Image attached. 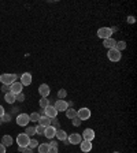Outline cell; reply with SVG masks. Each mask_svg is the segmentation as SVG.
Returning <instances> with one entry per match:
<instances>
[{
	"label": "cell",
	"instance_id": "obj_41",
	"mask_svg": "<svg viewBox=\"0 0 137 153\" xmlns=\"http://www.w3.org/2000/svg\"><path fill=\"white\" fill-rule=\"evenodd\" d=\"M110 29H111V32H112V33L118 32V28H117V26H114V28H110Z\"/></svg>",
	"mask_w": 137,
	"mask_h": 153
},
{
	"label": "cell",
	"instance_id": "obj_27",
	"mask_svg": "<svg viewBox=\"0 0 137 153\" xmlns=\"http://www.w3.org/2000/svg\"><path fill=\"white\" fill-rule=\"evenodd\" d=\"M40 144H39V141L37 139H30L29 141V145H28V148H30V149H33V148H37Z\"/></svg>",
	"mask_w": 137,
	"mask_h": 153
},
{
	"label": "cell",
	"instance_id": "obj_11",
	"mask_svg": "<svg viewBox=\"0 0 137 153\" xmlns=\"http://www.w3.org/2000/svg\"><path fill=\"white\" fill-rule=\"evenodd\" d=\"M39 93L41 94V97H48L51 93V88L47 83H41V85L39 86Z\"/></svg>",
	"mask_w": 137,
	"mask_h": 153
},
{
	"label": "cell",
	"instance_id": "obj_42",
	"mask_svg": "<svg viewBox=\"0 0 137 153\" xmlns=\"http://www.w3.org/2000/svg\"><path fill=\"white\" fill-rule=\"evenodd\" d=\"M1 123H3V122H1V119H0V125H1Z\"/></svg>",
	"mask_w": 137,
	"mask_h": 153
},
{
	"label": "cell",
	"instance_id": "obj_7",
	"mask_svg": "<svg viewBox=\"0 0 137 153\" xmlns=\"http://www.w3.org/2000/svg\"><path fill=\"white\" fill-rule=\"evenodd\" d=\"M54 107H55V109L58 111V112H66L67 108H68V105H67V103H66L65 100H56V103L54 104Z\"/></svg>",
	"mask_w": 137,
	"mask_h": 153
},
{
	"label": "cell",
	"instance_id": "obj_30",
	"mask_svg": "<svg viewBox=\"0 0 137 153\" xmlns=\"http://www.w3.org/2000/svg\"><path fill=\"white\" fill-rule=\"evenodd\" d=\"M71 120H73V126H76V127H79V126H81V122H82L78 116H76L74 119H71Z\"/></svg>",
	"mask_w": 137,
	"mask_h": 153
},
{
	"label": "cell",
	"instance_id": "obj_17",
	"mask_svg": "<svg viewBox=\"0 0 137 153\" xmlns=\"http://www.w3.org/2000/svg\"><path fill=\"white\" fill-rule=\"evenodd\" d=\"M55 137H56L59 141H66V139H67V134H66V131L65 130H62V128H58V130H56Z\"/></svg>",
	"mask_w": 137,
	"mask_h": 153
},
{
	"label": "cell",
	"instance_id": "obj_12",
	"mask_svg": "<svg viewBox=\"0 0 137 153\" xmlns=\"http://www.w3.org/2000/svg\"><path fill=\"white\" fill-rule=\"evenodd\" d=\"M44 111H45V116H48L50 119H52V117H56V115H58V111L55 109L54 105H48L47 108H44Z\"/></svg>",
	"mask_w": 137,
	"mask_h": 153
},
{
	"label": "cell",
	"instance_id": "obj_13",
	"mask_svg": "<svg viewBox=\"0 0 137 153\" xmlns=\"http://www.w3.org/2000/svg\"><path fill=\"white\" fill-rule=\"evenodd\" d=\"M21 83L22 86H29L32 83V74L30 73H25L21 75Z\"/></svg>",
	"mask_w": 137,
	"mask_h": 153
},
{
	"label": "cell",
	"instance_id": "obj_26",
	"mask_svg": "<svg viewBox=\"0 0 137 153\" xmlns=\"http://www.w3.org/2000/svg\"><path fill=\"white\" fill-rule=\"evenodd\" d=\"M29 119H30V122H39L40 120L39 112H33L32 115H29Z\"/></svg>",
	"mask_w": 137,
	"mask_h": 153
},
{
	"label": "cell",
	"instance_id": "obj_19",
	"mask_svg": "<svg viewBox=\"0 0 137 153\" xmlns=\"http://www.w3.org/2000/svg\"><path fill=\"white\" fill-rule=\"evenodd\" d=\"M12 142H14V141H12V137H11V135H4L3 138H1V145H4L6 148H7V146H11Z\"/></svg>",
	"mask_w": 137,
	"mask_h": 153
},
{
	"label": "cell",
	"instance_id": "obj_2",
	"mask_svg": "<svg viewBox=\"0 0 137 153\" xmlns=\"http://www.w3.org/2000/svg\"><path fill=\"white\" fill-rule=\"evenodd\" d=\"M29 141H30V137L29 135H26L25 133L18 134V137H17V144H18V146H21V148H28Z\"/></svg>",
	"mask_w": 137,
	"mask_h": 153
},
{
	"label": "cell",
	"instance_id": "obj_35",
	"mask_svg": "<svg viewBox=\"0 0 137 153\" xmlns=\"http://www.w3.org/2000/svg\"><path fill=\"white\" fill-rule=\"evenodd\" d=\"M1 90H3V93L6 94V93L10 92V86H8V85H3V86H1Z\"/></svg>",
	"mask_w": 137,
	"mask_h": 153
},
{
	"label": "cell",
	"instance_id": "obj_37",
	"mask_svg": "<svg viewBox=\"0 0 137 153\" xmlns=\"http://www.w3.org/2000/svg\"><path fill=\"white\" fill-rule=\"evenodd\" d=\"M48 153H58V148H52V146H50V150H48Z\"/></svg>",
	"mask_w": 137,
	"mask_h": 153
},
{
	"label": "cell",
	"instance_id": "obj_25",
	"mask_svg": "<svg viewBox=\"0 0 137 153\" xmlns=\"http://www.w3.org/2000/svg\"><path fill=\"white\" fill-rule=\"evenodd\" d=\"M25 134H26V135H29V137H32V135H34V134H36V128H34V127H32V126H30V127H26V130H25Z\"/></svg>",
	"mask_w": 137,
	"mask_h": 153
},
{
	"label": "cell",
	"instance_id": "obj_20",
	"mask_svg": "<svg viewBox=\"0 0 137 153\" xmlns=\"http://www.w3.org/2000/svg\"><path fill=\"white\" fill-rule=\"evenodd\" d=\"M39 125L43 126V127H48V126H51V119L48 116H41L39 120Z\"/></svg>",
	"mask_w": 137,
	"mask_h": 153
},
{
	"label": "cell",
	"instance_id": "obj_34",
	"mask_svg": "<svg viewBox=\"0 0 137 153\" xmlns=\"http://www.w3.org/2000/svg\"><path fill=\"white\" fill-rule=\"evenodd\" d=\"M0 119H1V122H3V123H4V122H10L11 116H10V115H8V114H4L3 116L0 117Z\"/></svg>",
	"mask_w": 137,
	"mask_h": 153
},
{
	"label": "cell",
	"instance_id": "obj_9",
	"mask_svg": "<svg viewBox=\"0 0 137 153\" xmlns=\"http://www.w3.org/2000/svg\"><path fill=\"white\" fill-rule=\"evenodd\" d=\"M22 89H23V86H22V83L21 82H18V81L10 85V92L14 93V94H19V93H22Z\"/></svg>",
	"mask_w": 137,
	"mask_h": 153
},
{
	"label": "cell",
	"instance_id": "obj_15",
	"mask_svg": "<svg viewBox=\"0 0 137 153\" xmlns=\"http://www.w3.org/2000/svg\"><path fill=\"white\" fill-rule=\"evenodd\" d=\"M79 146H81V150L85 152V153H88V152L92 150V142H89V141H81Z\"/></svg>",
	"mask_w": 137,
	"mask_h": 153
},
{
	"label": "cell",
	"instance_id": "obj_14",
	"mask_svg": "<svg viewBox=\"0 0 137 153\" xmlns=\"http://www.w3.org/2000/svg\"><path fill=\"white\" fill-rule=\"evenodd\" d=\"M55 134H56V128H55V127H52V126H48V127H45L44 135H45L48 139H52L55 137Z\"/></svg>",
	"mask_w": 137,
	"mask_h": 153
},
{
	"label": "cell",
	"instance_id": "obj_1",
	"mask_svg": "<svg viewBox=\"0 0 137 153\" xmlns=\"http://www.w3.org/2000/svg\"><path fill=\"white\" fill-rule=\"evenodd\" d=\"M17 79H18V75L17 74H1L0 75V82H1L3 85L10 86L11 83L17 82Z\"/></svg>",
	"mask_w": 137,
	"mask_h": 153
},
{
	"label": "cell",
	"instance_id": "obj_6",
	"mask_svg": "<svg viewBox=\"0 0 137 153\" xmlns=\"http://www.w3.org/2000/svg\"><path fill=\"white\" fill-rule=\"evenodd\" d=\"M77 116L81 119V120H87V119H89L90 117V109L89 108H79L78 111H77Z\"/></svg>",
	"mask_w": 137,
	"mask_h": 153
},
{
	"label": "cell",
	"instance_id": "obj_8",
	"mask_svg": "<svg viewBox=\"0 0 137 153\" xmlns=\"http://www.w3.org/2000/svg\"><path fill=\"white\" fill-rule=\"evenodd\" d=\"M30 122V119H29V115L28 114H19L18 116H17V123H18L19 126H28V123Z\"/></svg>",
	"mask_w": 137,
	"mask_h": 153
},
{
	"label": "cell",
	"instance_id": "obj_22",
	"mask_svg": "<svg viewBox=\"0 0 137 153\" xmlns=\"http://www.w3.org/2000/svg\"><path fill=\"white\" fill-rule=\"evenodd\" d=\"M115 49L117 51H123V49H126V43L125 41H117V44H115Z\"/></svg>",
	"mask_w": 137,
	"mask_h": 153
},
{
	"label": "cell",
	"instance_id": "obj_21",
	"mask_svg": "<svg viewBox=\"0 0 137 153\" xmlns=\"http://www.w3.org/2000/svg\"><path fill=\"white\" fill-rule=\"evenodd\" d=\"M66 116H67L68 119H74V117L77 116V111L74 109V108H67V111H66Z\"/></svg>",
	"mask_w": 137,
	"mask_h": 153
},
{
	"label": "cell",
	"instance_id": "obj_43",
	"mask_svg": "<svg viewBox=\"0 0 137 153\" xmlns=\"http://www.w3.org/2000/svg\"><path fill=\"white\" fill-rule=\"evenodd\" d=\"M114 153H119V152H114Z\"/></svg>",
	"mask_w": 137,
	"mask_h": 153
},
{
	"label": "cell",
	"instance_id": "obj_4",
	"mask_svg": "<svg viewBox=\"0 0 137 153\" xmlns=\"http://www.w3.org/2000/svg\"><path fill=\"white\" fill-rule=\"evenodd\" d=\"M108 59L111 62H119L121 60V57H122V55H121V52L119 51H117L115 48H112V49H108Z\"/></svg>",
	"mask_w": 137,
	"mask_h": 153
},
{
	"label": "cell",
	"instance_id": "obj_16",
	"mask_svg": "<svg viewBox=\"0 0 137 153\" xmlns=\"http://www.w3.org/2000/svg\"><path fill=\"white\" fill-rule=\"evenodd\" d=\"M115 44L117 41L114 38H107V40H103V45H104V48H108V49H112V48H115Z\"/></svg>",
	"mask_w": 137,
	"mask_h": 153
},
{
	"label": "cell",
	"instance_id": "obj_29",
	"mask_svg": "<svg viewBox=\"0 0 137 153\" xmlns=\"http://www.w3.org/2000/svg\"><path fill=\"white\" fill-rule=\"evenodd\" d=\"M51 126H52V127H55L56 130L59 128V120L56 119V117H52V119H51Z\"/></svg>",
	"mask_w": 137,
	"mask_h": 153
},
{
	"label": "cell",
	"instance_id": "obj_5",
	"mask_svg": "<svg viewBox=\"0 0 137 153\" xmlns=\"http://www.w3.org/2000/svg\"><path fill=\"white\" fill-rule=\"evenodd\" d=\"M81 137H82L84 141H89V142H92V141L95 139V137H96V134H95V131L92 130V128H85Z\"/></svg>",
	"mask_w": 137,
	"mask_h": 153
},
{
	"label": "cell",
	"instance_id": "obj_18",
	"mask_svg": "<svg viewBox=\"0 0 137 153\" xmlns=\"http://www.w3.org/2000/svg\"><path fill=\"white\" fill-rule=\"evenodd\" d=\"M4 101L8 103V104H14L15 101H17V100H15V94L14 93H11V92L6 93V94H4Z\"/></svg>",
	"mask_w": 137,
	"mask_h": 153
},
{
	"label": "cell",
	"instance_id": "obj_38",
	"mask_svg": "<svg viewBox=\"0 0 137 153\" xmlns=\"http://www.w3.org/2000/svg\"><path fill=\"white\" fill-rule=\"evenodd\" d=\"M48 145L52 146V148H58V142H56V141H52V142H50Z\"/></svg>",
	"mask_w": 137,
	"mask_h": 153
},
{
	"label": "cell",
	"instance_id": "obj_39",
	"mask_svg": "<svg viewBox=\"0 0 137 153\" xmlns=\"http://www.w3.org/2000/svg\"><path fill=\"white\" fill-rule=\"evenodd\" d=\"M0 153H6V146L0 144Z\"/></svg>",
	"mask_w": 137,
	"mask_h": 153
},
{
	"label": "cell",
	"instance_id": "obj_24",
	"mask_svg": "<svg viewBox=\"0 0 137 153\" xmlns=\"http://www.w3.org/2000/svg\"><path fill=\"white\" fill-rule=\"evenodd\" d=\"M39 104H40V107L41 108H47L48 105H50V100H48L47 97H43V99H40Z\"/></svg>",
	"mask_w": 137,
	"mask_h": 153
},
{
	"label": "cell",
	"instance_id": "obj_10",
	"mask_svg": "<svg viewBox=\"0 0 137 153\" xmlns=\"http://www.w3.org/2000/svg\"><path fill=\"white\" fill-rule=\"evenodd\" d=\"M67 141L68 144H71V145H78V144H81V141H82V137L79 134H71V135H68L67 137Z\"/></svg>",
	"mask_w": 137,
	"mask_h": 153
},
{
	"label": "cell",
	"instance_id": "obj_33",
	"mask_svg": "<svg viewBox=\"0 0 137 153\" xmlns=\"http://www.w3.org/2000/svg\"><path fill=\"white\" fill-rule=\"evenodd\" d=\"M18 149L22 153H33V149H30V148H21V146H18Z\"/></svg>",
	"mask_w": 137,
	"mask_h": 153
},
{
	"label": "cell",
	"instance_id": "obj_32",
	"mask_svg": "<svg viewBox=\"0 0 137 153\" xmlns=\"http://www.w3.org/2000/svg\"><path fill=\"white\" fill-rule=\"evenodd\" d=\"M34 128H36V134H40V135L44 134V131H45V127H43V126H40V125L36 126Z\"/></svg>",
	"mask_w": 137,
	"mask_h": 153
},
{
	"label": "cell",
	"instance_id": "obj_28",
	"mask_svg": "<svg viewBox=\"0 0 137 153\" xmlns=\"http://www.w3.org/2000/svg\"><path fill=\"white\" fill-rule=\"evenodd\" d=\"M66 96H67V92H66L65 89H60V90L58 92V99H59V100H63Z\"/></svg>",
	"mask_w": 137,
	"mask_h": 153
},
{
	"label": "cell",
	"instance_id": "obj_40",
	"mask_svg": "<svg viewBox=\"0 0 137 153\" xmlns=\"http://www.w3.org/2000/svg\"><path fill=\"white\" fill-rule=\"evenodd\" d=\"M4 114H6V111H4V108H3V107H1V105H0V117L3 116V115H4Z\"/></svg>",
	"mask_w": 137,
	"mask_h": 153
},
{
	"label": "cell",
	"instance_id": "obj_3",
	"mask_svg": "<svg viewBox=\"0 0 137 153\" xmlns=\"http://www.w3.org/2000/svg\"><path fill=\"white\" fill-rule=\"evenodd\" d=\"M111 36H112V32L110 28H100L98 30V37H100V38H103V40L111 38Z\"/></svg>",
	"mask_w": 137,
	"mask_h": 153
},
{
	"label": "cell",
	"instance_id": "obj_36",
	"mask_svg": "<svg viewBox=\"0 0 137 153\" xmlns=\"http://www.w3.org/2000/svg\"><path fill=\"white\" fill-rule=\"evenodd\" d=\"M128 22H129L130 25H132V23H134V22H136V18H134V17H132V15H130V17H128Z\"/></svg>",
	"mask_w": 137,
	"mask_h": 153
},
{
	"label": "cell",
	"instance_id": "obj_23",
	"mask_svg": "<svg viewBox=\"0 0 137 153\" xmlns=\"http://www.w3.org/2000/svg\"><path fill=\"white\" fill-rule=\"evenodd\" d=\"M37 148H39L40 153H48V150H50V145H48V144H41V145H39Z\"/></svg>",
	"mask_w": 137,
	"mask_h": 153
},
{
	"label": "cell",
	"instance_id": "obj_31",
	"mask_svg": "<svg viewBox=\"0 0 137 153\" xmlns=\"http://www.w3.org/2000/svg\"><path fill=\"white\" fill-rule=\"evenodd\" d=\"M15 100H17V101H19V103L25 101V94H23V92L19 93V94H15Z\"/></svg>",
	"mask_w": 137,
	"mask_h": 153
}]
</instances>
